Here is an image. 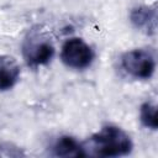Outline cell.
<instances>
[{"label":"cell","mask_w":158,"mask_h":158,"mask_svg":"<svg viewBox=\"0 0 158 158\" xmlns=\"http://www.w3.org/2000/svg\"><path fill=\"white\" fill-rule=\"evenodd\" d=\"M121 63L130 75L139 79L151 78L156 67L153 56L146 49H133L125 53Z\"/></svg>","instance_id":"obj_2"},{"label":"cell","mask_w":158,"mask_h":158,"mask_svg":"<svg viewBox=\"0 0 158 158\" xmlns=\"http://www.w3.org/2000/svg\"><path fill=\"white\" fill-rule=\"evenodd\" d=\"M54 54V47L41 33H32L23 43V57L30 65L47 64Z\"/></svg>","instance_id":"obj_3"},{"label":"cell","mask_w":158,"mask_h":158,"mask_svg":"<svg viewBox=\"0 0 158 158\" xmlns=\"http://www.w3.org/2000/svg\"><path fill=\"white\" fill-rule=\"evenodd\" d=\"M131 20L137 27H149V22H154V14L147 7H139L132 11Z\"/></svg>","instance_id":"obj_8"},{"label":"cell","mask_w":158,"mask_h":158,"mask_svg":"<svg viewBox=\"0 0 158 158\" xmlns=\"http://www.w3.org/2000/svg\"><path fill=\"white\" fill-rule=\"evenodd\" d=\"M65 65L75 69H83L90 65L94 58L93 49L80 38H70L65 41L60 53Z\"/></svg>","instance_id":"obj_4"},{"label":"cell","mask_w":158,"mask_h":158,"mask_svg":"<svg viewBox=\"0 0 158 158\" xmlns=\"http://www.w3.org/2000/svg\"><path fill=\"white\" fill-rule=\"evenodd\" d=\"M91 154L99 157L126 156L132 151L130 136L116 126H106L89 139Z\"/></svg>","instance_id":"obj_1"},{"label":"cell","mask_w":158,"mask_h":158,"mask_svg":"<svg viewBox=\"0 0 158 158\" xmlns=\"http://www.w3.org/2000/svg\"><path fill=\"white\" fill-rule=\"evenodd\" d=\"M53 153L57 157H85V147H83L77 139L69 136H63L57 139L53 146Z\"/></svg>","instance_id":"obj_6"},{"label":"cell","mask_w":158,"mask_h":158,"mask_svg":"<svg viewBox=\"0 0 158 158\" xmlns=\"http://www.w3.org/2000/svg\"><path fill=\"white\" fill-rule=\"evenodd\" d=\"M141 121L146 127H149L152 130H156L158 127V120H157V107L151 102H144L141 106L139 111Z\"/></svg>","instance_id":"obj_7"},{"label":"cell","mask_w":158,"mask_h":158,"mask_svg":"<svg viewBox=\"0 0 158 158\" xmlns=\"http://www.w3.org/2000/svg\"><path fill=\"white\" fill-rule=\"evenodd\" d=\"M20 77V67L17 62L9 56L0 57V90L11 89Z\"/></svg>","instance_id":"obj_5"}]
</instances>
